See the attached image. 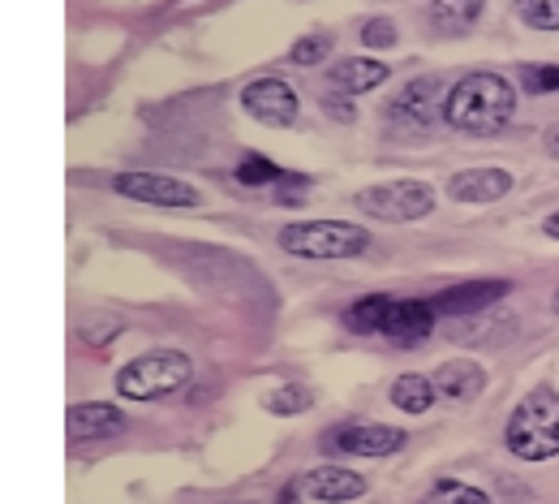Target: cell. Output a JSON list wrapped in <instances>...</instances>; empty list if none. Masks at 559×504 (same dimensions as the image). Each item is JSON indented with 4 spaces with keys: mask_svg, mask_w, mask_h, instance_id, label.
<instances>
[{
    "mask_svg": "<svg viewBox=\"0 0 559 504\" xmlns=\"http://www.w3.org/2000/svg\"><path fill=\"white\" fill-rule=\"evenodd\" d=\"M314 406V392L306 384H280L263 397V410L267 414H280V419H293V414H306Z\"/></svg>",
    "mask_w": 559,
    "mask_h": 504,
    "instance_id": "cell-21",
    "label": "cell"
},
{
    "mask_svg": "<svg viewBox=\"0 0 559 504\" xmlns=\"http://www.w3.org/2000/svg\"><path fill=\"white\" fill-rule=\"evenodd\" d=\"M276 242L297 259H357L370 246V233L345 220H297L280 228Z\"/></svg>",
    "mask_w": 559,
    "mask_h": 504,
    "instance_id": "cell-3",
    "label": "cell"
},
{
    "mask_svg": "<svg viewBox=\"0 0 559 504\" xmlns=\"http://www.w3.org/2000/svg\"><path fill=\"white\" fill-rule=\"evenodd\" d=\"M112 190L134 203H155V208H199V190L168 173H117Z\"/></svg>",
    "mask_w": 559,
    "mask_h": 504,
    "instance_id": "cell-6",
    "label": "cell"
},
{
    "mask_svg": "<svg viewBox=\"0 0 559 504\" xmlns=\"http://www.w3.org/2000/svg\"><path fill=\"white\" fill-rule=\"evenodd\" d=\"M426 504H490V496L483 492V488H469V483L443 479V483H435V492L426 496Z\"/></svg>",
    "mask_w": 559,
    "mask_h": 504,
    "instance_id": "cell-23",
    "label": "cell"
},
{
    "mask_svg": "<svg viewBox=\"0 0 559 504\" xmlns=\"http://www.w3.org/2000/svg\"><path fill=\"white\" fill-rule=\"evenodd\" d=\"M503 444L521 461H551L559 457V392L538 384L525 392L503 427Z\"/></svg>",
    "mask_w": 559,
    "mask_h": 504,
    "instance_id": "cell-2",
    "label": "cell"
},
{
    "mask_svg": "<svg viewBox=\"0 0 559 504\" xmlns=\"http://www.w3.org/2000/svg\"><path fill=\"white\" fill-rule=\"evenodd\" d=\"M228 504H246V501H228Z\"/></svg>",
    "mask_w": 559,
    "mask_h": 504,
    "instance_id": "cell-32",
    "label": "cell"
},
{
    "mask_svg": "<svg viewBox=\"0 0 559 504\" xmlns=\"http://www.w3.org/2000/svg\"><path fill=\"white\" fill-rule=\"evenodd\" d=\"M241 108L259 121V126H293L301 104H297V91L284 82V78H254L246 91H241Z\"/></svg>",
    "mask_w": 559,
    "mask_h": 504,
    "instance_id": "cell-7",
    "label": "cell"
},
{
    "mask_svg": "<svg viewBox=\"0 0 559 504\" xmlns=\"http://www.w3.org/2000/svg\"><path fill=\"white\" fill-rule=\"evenodd\" d=\"M521 78H525V91L534 95H559V66H525Z\"/></svg>",
    "mask_w": 559,
    "mask_h": 504,
    "instance_id": "cell-26",
    "label": "cell"
},
{
    "mask_svg": "<svg viewBox=\"0 0 559 504\" xmlns=\"http://www.w3.org/2000/svg\"><path fill=\"white\" fill-rule=\"evenodd\" d=\"M332 448H341L349 457H392L405 448V432L383 427V423H345L332 432Z\"/></svg>",
    "mask_w": 559,
    "mask_h": 504,
    "instance_id": "cell-11",
    "label": "cell"
},
{
    "mask_svg": "<svg viewBox=\"0 0 559 504\" xmlns=\"http://www.w3.org/2000/svg\"><path fill=\"white\" fill-rule=\"evenodd\" d=\"M70 439H104V435L126 432V414L112 401H82L66 414Z\"/></svg>",
    "mask_w": 559,
    "mask_h": 504,
    "instance_id": "cell-15",
    "label": "cell"
},
{
    "mask_svg": "<svg viewBox=\"0 0 559 504\" xmlns=\"http://www.w3.org/2000/svg\"><path fill=\"white\" fill-rule=\"evenodd\" d=\"M551 306H556V315H559V289H556V297H551Z\"/></svg>",
    "mask_w": 559,
    "mask_h": 504,
    "instance_id": "cell-31",
    "label": "cell"
},
{
    "mask_svg": "<svg viewBox=\"0 0 559 504\" xmlns=\"http://www.w3.org/2000/svg\"><path fill=\"white\" fill-rule=\"evenodd\" d=\"M388 397H392V406L405 410V414H426V410L439 401V388H435L430 375H414V371H409V375H396V379H392V392H388Z\"/></svg>",
    "mask_w": 559,
    "mask_h": 504,
    "instance_id": "cell-18",
    "label": "cell"
},
{
    "mask_svg": "<svg viewBox=\"0 0 559 504\" xmlns=\"http://www.w3.org/2000/svg\"><path fill=\"white\" fill-rule=\"evenodd\" d=\"M332 48V35H301L293 48H288V61L293 66H319Z\"/></svg>",
    "mask_w": 559,
    "mask_h": 504,
    "instance_id": "cell-25",
    "label": "cell"
},
{
    "mask_svg": "<svg viewBox=\"0 0 559 504\" xmlns=\"http://www.w3.org/2000/svg\"><path fill=\"white\" fill-rule=\"evenodd\" d=\"M430 379H435L439 397H452V401H474V397L487 388V371H483L474 359L443 362V366H439Z\"/></svg>",
    "mask_w": 559,
    "mask_h": 504,
    "instance_id": "cell-16",
    "label": "cell"
},
{
    "mask_svg": "<svg viewBox=\"0 0 559 504\" xmlns=\"http://www.w3.org/2000/svg\"><path fill=\"white\" fill-rule=\"evenodd\" d=\"M297 501H301V488L293 483V488H284V492H280V501H276V504H297Z\"/></svg>",
    "mask_w": 559,
    "mask_h": 504,
    "instance_id": "cell-29",
    "label": "cell"
},
{
    "mask_svg": "<svg viewBox=\"0 0 559 504\" xmlns=\"http://www.w3.org/2000/svg\"><path fill=\"white\" fill-rule=\"evenodd\" d=\"M435 319H439L435 302H426V297H392L388 319H383V337L396 341V345H418L435 332Z\"/></svg>",
    "mask_w": 559,
    "mask_h": 504,
    "instance_id": "cell-9",
    "label": "cell"
},
{
    "mask_svg": "<svg viewBox=\"0 0 559 504\" xmlns=\"http://www.w3.org/2000/svg\"><path fill=\"white\" fill-rule=\"evenodd\" d=\"M487 0H430V22L439 35H465L483 17Z\"/></svg>",
    "mask_w": 559,
    "mask_h": 504,
    "instance_id": "cell-17",
    "label": "cell"
},
{
    "mask_svg": "<svg viewBox=\"0 0 559 504\" xmlns=\"http://www.w3.org/2000/svg\"><path fill=\"white\" fill-rule=\"evenodd\" d=\"M543 233H547L551 242H559V212H551V216L543 220Z\"/></svg>",
    "mask_w": 559,
    "mask_h": 504,
    "instance_id": "cell-28",
    "label": "cell"
},
{
    "mask_svg": "<svg viewBox=\"0 0 559 504\" xmlns=\"http://www.w3.org/2000/svg\"><path fill=\"white\" fill-rule=\"evenodd\" d=\"M396 39H401V31H396V22H392V17H370V22L361 26V44H366V48H374V52L396 48Z\"/></svg>",
    "mask_w": 559,
    "mask_h": 504,
    "instance_id": "cell-24",
    "label": "cell"
},
{
    "mask_svg": "<svg viewBox=\"0 0 559 504\" xmlns=\"http://www.w3.org/2000/svg\"><path fill=\"white\" fill-rule=\"evenodd\" d=\"M508 289H512V281H465V285L443 289V293L430 297V302H435L439 315H456V319H461V315H478V310H487L495 302H503Z\"/></svg>",
    "mask_w": 559,
    "mask_h": 504,
    "instance_id": "cell-12",
    "label": "cell"
},
{
    "mask_svg": "<svg viewBox=\"0 0 559 504\" xmlns=\"http://www.w3.org/2000/svg\"><path fill=\"white\" fill-rule=\"evenodd\" d=\"M194 375V362L181 350H151L139 354L130 366L117 371V392L130 397V401H159V397H173L190 384Z\"/></svg>",
    "mask_w": 559,
    "mask_h": 504,
    "instance_id": "cell-4",
    "label": "cell"
},
{
    "mask_svg": "<svg viewBox=\"0 0 559 504\" xmlns=\"http://www.w3.org/2000/svg\"><path fill=\"white\" fill-rule=\"evenodd\" d=\"M516 17L534 31H559V0H516Z\"/></svg>",
    "mask_w": 559,
    "mask_h": 504,
    "instance_id": "cell-22",
    "label": "cell"
},
{
    "mask_svg": "<svg viewBox=\"0 0 559 504\" xmlns=\"http://www.w3.org/2000/svg\"><path fill=\"white\" fill-rule=\"evenodd\" d=\"M323 104H328V108H332V113H336L341 121H349V117H353V113H349V104H345V99H336V95H328Z\"/></svg>",
    "mask_w": 559,
    "mask_h": 504,
    "instance_id": "cell-27",
    "label": "cell"
},
{
    "mask_svg": "<svg viewBox=\"0 0 559 504\" xmlns=\"http://www.w3.org/2000/svg\"><path fill=\"white\" fill-rule=\"evenodd\" d=\"M237 181H241V186H280V181L306 186V177H297V173H284L280 164L263 160V155H250V160H241V164H237Z\"/></svg>",
    "mask_w": 559,
    "mask_h": 504,
    "instance_id": "cell-20",
    "label": "cell"
},
{
    "mask_svg": "<svg viewBox=\"0 0 559 504\" xmlns=\"http://www.w3.org/2000/svg\"><path fill=\"white\" fill-rule=\"evenodd\" d=\"M448 99V86L435 82V78H418L409 82L392 104H388V117L401 121V126H414V130H430L439 121V104Z\"/></svg>",
    "mask_w": 559,
    "mask_h": 504,
    "instance_id": "cell-8",
    "label": "cell"
},
{
    "mask_svg": "<svg viewBox=\"0 0 559 504\" xmlns=\"http://www.w3.org/2000/svg\"><path fill=\"white\" fill-rule=\"evenodd\" d=\"M357 212H366L370 220H388V224H409V220H421L435 212V190L418 177L366 186L357 195Z\"/></svg>",
    "mask_w": 559,
    "mask_h": 504,
    "instance_id": "cell-5",
    "label": "cell"
},
{
    "mask_svg": "<svg viewBox=\"0 0 559 504\" xmlns=\"http://www.w3.org/2000/svg\"><path fill=\"white\" fill-rule=\"evenodd\" d=\"M512 190V173L508 168H461L448 181V195L456 203H495Z\"/></svg>",
    "mask_w": 559,
    "mask_h": 504,
    "instance_id": "cell-13",
    "label": "cell"
},
{
    "mask_svg": "<svg viewBox=\"0 0 559 504\" xmlns=\"http://www.w3.org/2000/svg\"><path fill=\"white\" fill-rule=\"evenodd\" d=\"M388 306H392V297H388V293H366V297H357L349 310H345V328H349V332H357V337L383 332Z\"/></svg>",
    "mask_w": 559,
    "mask_h": 504,
    "instance_id": "cell-19",
    "label": "cell"
},
{
    "mask_svg": "<svg viewBox=\"0 0 559 504\" xmlns=\"http://www.w3.org/2000/svg\"><path fill=\"white\" fill-rule=\"evenodd\" d=\"M297 488H301V496L319 504H353L366 496V479L345 466H314L297 479Z\"/></svg>",
    "mask_w": 559,
    "mask_h": 504,
    "instance_id": "cell-10",
    "label": "cell"
},
{
    "mask_svg": "<svg viewBox=\"0 0 559 504\" xmlns=\"http://www.w3.org/2000/svg\"><path fill=\"white\" fill-rule=\"evenodd\" d=\"M516 113V91L503 73H465L461 82L448 86V99H443V121L461 134H474V139H490L499 134Z\"/></svg>",
    "mask_w": 559,
    "mask_h": 504,
    "instance_id": "cell-1",
    "label": "cell"
},
{
    "mask_svg": "<svg viewBox=\"0 0 559 504\" xmlns=\"http://www.w3.org/2000/svg\"><path fill=\"white\" fill-rule=\"evenodd\" d=\"M547 151H551V155H559V121L547 130Z\"/></svg>",
    "mask_w": 559,
    "mask_h": 504,
    "instance_id": "cell-30",
    "label": "cell"
},
{
    "mask_svg": "<svg viewBox=\"0 0 559 504\" xmlns=\"http://www.w3.org/2000/svg\"><path fill=\"white\" fill-rule=\"evenodd\" d=\"M388 78H392V66L379 57H345L328 70V82L336 95H366V91L383 86Z\"/></svg>",
    "mask_w": 559,
    "mask_h": 504,
    "instance_id": "cell-14",
    "label": "cell"
}]
</instances>
